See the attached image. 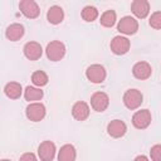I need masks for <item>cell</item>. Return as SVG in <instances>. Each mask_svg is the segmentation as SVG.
Masks as SVG:
<instances>
[{
	"instance_id": "1",
	"label": "cell",
	"mask_w": 161,
	"mask_h": 161,
	"mask_svg": "<svg viewBox=\"0 0 161 161\" xmlns=\"http://www.w3.org/2000/svg\"><path fill=\"white\" fill-rule=\"evenodd\" d=\"M45 54H47V58L52 62L62 60L65 55L64 43H62L60 40H53V42L48 43V45L45 48Z\"/></svg>"
},
{
	"instance_id": "2",
	"label": "cell",
	"mask_w": 161,
	"mask_h": 161,
	"mask_svg": "<svg viewBox=\"0 0 161 161\" xmlns=\"http://www.w3.org/2000/svg\"><path fill=\"white\" fill-rule=\"evenodd\" d=\"M143 101V96L138 89H127L123 94V104L128 109H137Z\"/></svg>"
},
{
	"instance_id": "3",
	"label": "cell",
	"mask_w": 161,
	"mask_h": 161,
	"mask_svg": "<svg viewBox=\"0 0 161 161\" xmlns=\"http://www.w3.org/2000/svg\"><path fill=\"white\" fill-rule=\"evenodd\" d=\"M47 109L45 106L40 102H33L29 103L26 109H25V114L28 117V119H30L31 122H39L45 117Z\"/></svg>"
},
{
	"instance_id": "4",
	"label": "cell",
	"mask_w": 161,
	"mask_h": 161,
	"mask_svg": "<svg viewBox=\"0 0 161 161\" xmlns=\"http://www.w3.org/2000/svg\"><path fill=\"white\" fill-rule=\"evenodd\" d=\"M117 30L125 35H132L138 30V21L133 16H123L117 24Z\"/></svg>"
},
{
	"instance_id": "5",
	"label": "cell",
	"mask_w": 161,
	"mask_h": 161,
	"mask_svg": "<svg viewBox=\"0 0 161 161\" xmlns=\"http://www.w3.org/2000/svg\"><path fill=\"white\" fill-rule=\"evenodd\" d=\"M106 75H107L106 69H104V67L101 65V64H92V65H89V67L87 68V70H86V77H87V79L91 80V82L94 83V84H99V83L104 82Z\"/></svg>"
},
{
	"instance_id": "6",
	"label": "cell",
	"mask_w": 161,
	"mask_h": 161,
	"mask_svg": "<svg viewBox=\"0 0 161 161\" xmlns=\"http://www.w3.org/2000/svg\"><path fill=\"white\" fill-rule=\"evenodd\" d=\"M152 121L151 117V112L148 109H140L136 111L132 116V125L137 128V130H145L150 126Z\"/></svg>"
},
{
	"instance_id": "7",
	"label": "cell",
	"mask_w": 161,
	"mask_h": 161,
	"mask_svg": "<svg viewBox=\"0 0 161 161\" xmlns=\"http://www.w3.org/2000/svg\"><path fill=\"white\" fill-rule=\"evenodd\" d=\"M109 47H111V50H112L113 54H116V55H123V54H126L130 50L131 43H130V40L126 36L117 35V36H114L111 40Z\"/></svg>"
},
{
	"instance_id": "8",
	"label": "cell",
	"mask_w": 161,
	"mask_h": 161,
	"mask_svg": "<svg viewBox=\"0 0 161 161\" xmlns=\"http://www.w3.org/2000/svg\"><path fill=\"white\" fill-rule=\"evenodd\" d=\"M19 9L21 14L28 19H35L40 14V9L34 0H21L19 3Z\"/></svg>"
},
{
	"instance_id": "9",
	"label": "cell",
	"mask_w": 161,
	"mask_h": 161,
	"mask_svg": "<svg viewBox=\"0 0 161 161\" xmlns=\"http://www.w3.org/2000/svg\"><path fill=\"white\" fill-rule=\"evenodd\" d=\"M55 145L52 141H43L38 147V156L40 161H53L55 157Z\"/></svg>"
},
{
	"instance_id": "10",
	"label": "cell",
	"mask_w": 161,
	"mask_h": 161,
	"mask_svg": "<svg viewBox=\"0 0 161 161\" xmlns=\"http://www.w3.org/2000/svg\"><path fill=\"white\" fill-rule=\"evenodd\" d=\"M109 104V97L104 92H94L91 97V107L96 112H103Z\"/></svg>"
},
{
	"instance_id": "11",
	"label": "cell",
	"mask_w": 161,
	"mask_h": 161,
	"mask_svg": "<svg viewBox=\"0 0 161 161\" xmlns=\"http://www.w3.org/2000/svg\"><path fill=\"white\" fill-rule=\"evenodd\" d=\"M107 132L113 138H121L127 132V126L121 119H113L107 125Z\"/></svg>"
},
{
	"instance_id": "12",
	"label": "cell",
	"mask_w": 161,
	"mask_h": 161,
	"mask_svg": "<svg viewBox=\"0 0 161 161\" xmlns=\"http://www.w3.org/2000/svg\"><path fill=\"white\" fill-rule=\"evenodd\" d=\"M24 55L29 60H38L43 54V48L36 42H28L23 48Z\"/></svg>"
},
{
	"instance_id": "13",
	"label": "cell",
	"mask_w": 161,
	"mask_h": 161,
	"mask_svg": "<svg viewBox=\"0 0 161 161\" xmlns=\"http://www.w3.org/2000/svg\"><path fill=\"white\" fill-rule=\"evenodd\" d=\"M132 14L138 19H145L150 13V4L147 0H135L131 4Z\"/></svg>"
},
{
	"instance_id": "14",
	"label": "cell",
	"mask_w": 161,
	"mask_h": 161,
	"mask_svg": "<svg viewBox=\"0 0 161 161\" xmlns=\"http://www.w3.org/2000/svg\"><path fill=\"white\" fill-rule=\"evenodd\" d=\"M151 73H152V68L147 62H137L132 68L133 77L137 79H141V80L150 78Z\"/></svg>"
},
{
	"instance_id": "15",
	"label": "cell",
	"mask_w": 161,
	"mask_h": 161,
	"mask_svg": "<svg viewBox=\"0 0 161 161\" xmlns=\"http://www.w3.org/2000/svg\"><path fill=\"white\" fill-rule=\"evenodd\" d=\"M72 116L77 121H84L89 116V106L83 101H78L72 107Z\"/></svg>"
},
{
	"instance_id": "16",
	"label": "cell",
	"mask_w": 161,
	"mask_h": 161,
	"mask_svg": "<svg viewBox=\"0 0 161 161\" xmlns=\"http://www.w3.org/2000/svg\"><path fill=\"white\" fill-rule=\"evenodd\" d=\"M24 33H25L24 26H23L21 24H19V23H14V24H10V25L6 28V30H5V36H6V39L10 40V42H16V40H19V39L23 38Z\"/></svg>"
},
{
	"instance_id": "17",
	"label": "cell",
	"mask_w": 161,
	"mask_h": 161,
	"mask_svg": "<svg viewBox=\"0 0 161 161\" xmlns=\"http://www.w3.org/2000/svg\"><path fill=\"white\" fill-rule=\"evenodd\" d=\"M47 19L53 25L60 24L63 21V19H64V11H63V9L60 6H58V5L50 6L48 9V11H47Z\"/></svg>"
},
{
	"instance_id": "18",
	"label": "cell",
	"mask_w": 161,
	"mask_h": 161,
	"mask_svg": "<svg viewBox=\"0 0 161 161\" xmlns=\"http://www.w3.org/2000/svg\"><path fill=\"white\" fill-rule=\"evenodd\" d=\"M77 151L75 147L70 143L63 145L58 151V161H75Z\"/></svg>"
},
{
	"instance_id": "19",
	"label": "cell",
	"mask_w": 161,
	"mask_h": 161,
	"mask_svg": "<svg viewBox=\"0 0 161 161\" xmlns=\"http://www.w3.org/2000/svg\"><path fill=\"white\" fill-rule=\"evenodd\" d=\"M4 93L10 99H18L23 94V87L18 82H9L4 87Z\"/></svg>"
},
{
	"instance_id": "20",
	"label": "cell",
	"mask_w": 161,
	"mask_h": 161,
	"mask_svg": "<svg viewBox=\"0 0 161 161\" xmlns=\"http://www.w3.org/2000/svg\"><path fill=\"white\" fill-rule=\"evenodd\" d=\"M43 96H44V92L40 88L34 87V86H28L24 91V98L30 103H33L35 101H40L43 98Z\"/></svg>"
},
{
	"instance_id": "21",
	"label": "cell",
	"mask_w": 161,
	"mask_h": 161,
	"mask_svg": "<svg viewBox=\"0 0 161 161\" xmlns=\"http://www.w3.org/2000/svg\"><path fill=\"white\" fill-rule=\"evenodd\" d=\"M116 20H117V15L114 10H106L99 19L101 25L104 28H112L116 24Z\"/></svg>"
},
{
	"instance_id": "22",
	"label": "cell",
	"mask_w": 161,
	"mask_h": 161,
	"mask_svg": "<svg viewBox=\"0 0 161 161\" xmlns=\"http://www.w3.org/2000/svg\"><path fill=\"white\" fill-rule=\"evenodd\" d=\"M48 80H49L48 74L45 72H43V70H36V72H34L31 74V82H33L34 87L42 88V87L48 84Z\"/></svg>"
},
{
	"instance_id": "23",
	"label": "cell",
	"mask_w": 161,
	"mask_h": 161,
	"mask_svg": "<svg viewBox=\"0 0 161 161\" xmlns=\"http://www.w3.org/2000/svg\"><path fill=\"white\" fill-rule=\"evenodd\" d=\"M82 18L86 21H94L98 18V10H97V8H94L92 5L84 6L83 10H82Z\"/></svg>"
},
{
	"instance_id": "24",
	"label": "cell",
	"mask_w": 161,
	"mask_h": 161,
	"mask_svg": "<svg viewBox=\"0 0 161 161\" xmlns=\"http://www.w3.org/2000/svg\"><path fill=\"white\" fill-rule=\"evenodd\" d=\"M148 23L153 29L156 30L161 29V11H155L153 14H151Z\"/></svg>"
},
{
	"instance_id": "25",
	"label": "cell",
	"mask_w": 161,
	"mask_h": 161,
	"mask_svg": "<svg viewBox=\"0 0 161 161\" xmlns=\"http://www.w3.org/2000/svg\"><path fill=\"white\" fill-rule=\"evenodd\" d=\"M150 156L152 161H161V145H155L151 147Z\"/></svg>"
},
{
	"instance_id": "26",
	"label": "cell",
	"mask_w": 161,
	"mask_h": 161,
	"mask_svg": "<svg viewBox=\"0 0 161 161\" xmlns=\"http://www.w3.org/2000/svg\"><path fill=\"white\" fill-rule=\"evenodd\" d=\"M19 161H38V158L33 152H25L20 156Z\"/></svg>"
},
{
	"instance_id": "27",
	"label": "cell",
	"mask_w": 161,
	"mask_h": 161,
	"mask_svg": "<svg viewBox=\"0 0 161 161\" xmlns=\"http://www.w3.org/2000/svg\"><path fill=\"white\" fill-rule=\"evenodd\" d=\"M133 161H150V160H148V157L145 156V155H138V156L135 157Z\"/></svg>"
},
{
	"instance_id": "28",
	"label": "cell",
	"mask_w": 161,
	"mask_h": 161,
	"mask_svg": "<svg viewBox=\"0 0 161 161\" xmlns=\"http://www.w3.org/2000/svg\"><path fill=\"white\" fill-rule=\"evenodd\" d=\"M0 161H11V160H8V158H4V160H0Z\"/></svg>"
}]
</instances>
